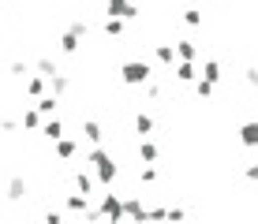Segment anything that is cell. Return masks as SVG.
Listing matches in <instances>:
<instances>
[{"mask_svg":"<svg viewBox=\"0 0 258 224\" xmlns=\"http://www.w3.org/2000/svg\"><path fill=\"white\" fill-rule=\"evenodd\" d=\"M97 213H101V217H109V220H120V217H123V198H120V194H105Z\"/></svg>","mask_w":258,"mask_h":224,"instance_id":"4","label":"cell"},{"mask_svg":"<svg viewBox=\"0 0 258 224\" xmlns=\"http://www.w3.org/2000/svg\"><path fill=\"white\" fill-rule=\"evenodd\" d=\"M79 41H83V38H79L75 30H64V38H60V49H64L68 56H75V52H79Z\"/></svg>","mask_w":258,"mask_h":224,"instance_id":"12","label":"cell"},{"mask_svg":"<svg viewBox=\"0 0 258 224\" xmlns=\"http://www.w3.org/2000/svg\"><path fill=\"white\" fill-rule=\"evenodd\" d=\"M247 179H251V183H258V161H251V168H247V172H243Z\"/></svg>","mask_w":258,"mask_h":224,"instance_id":"28","label":"cell"},{"mask_svg":"<svg viewBox=\"0 0 258 224\" xmlns=\"http://www.w3.org/2000/svg\"><path fill=\"white\" fill-rule=\"evenodd\" d=\"M123 217H131V220H146V205H142L139 198H123Z\"/></svg>","mask_w":258,"mask_h":224,"instance_id":"6","label":"cell"},{"mask_svg":"<svg viewBox=\"0 0 258 224\" xmlns=\"http://www.w3.org/2000/svg\"><path fill=\"white\" fill-rule=\"evenodd\" d=\"M75 191H83V194H90L94 191V179L86 176V172H75Z\"/></svg>","mask_w":258,"mask_h":224,"instance_id":"22","label":"cell"},{"mask_svg":"<svg viewBox=\"0 0 258 224\" xmlns=\"http://www.w3.org/2000/svg\"><path fill=\"white\" fill-rule=\"evenodd\" d=\"M135 131H139V134H150V131H154V120H150L146 112H139V116H135Z\"/></svg>","mask_w":258,"mask_h":224,"instance_id":"23","label":"cell"},{"mask_svg":"<svg viewBox=\"0 0 258 224\" xmlns=\"http://www.w3.org/2000/svg\"><path fill=\"white\" fill-rule=\"evenodd\" d=\"M195 94H199L202 101H206V97H213V83H210V79H195Z\"/></svg>","mask_w":258,"mask_h":224,"instance_id":"21","label":"cell"},{"mask_svg":"<svg viewBox=\"0 0 258 224\" xmlns=\"http://www.w3.org/2000/svg\"><path fill=\"white\" fill-rule=\"evenodd\" d=\"M176 56H180V60H195V56H199L195 41H176Z\"/></svg>","mask_w":258,"mask_h":224,"instance_id":"16","label":"cell"},{"mask_svg":"<svg viewBox=\"0 0 258 224\" xmlns=\"http://www.w3.org/2000/svg\"><path fill=\"white\" fill-rule=\"evenodd\" d=\"M239 142H243L247 150H258V120H247L243 127H239Z\"/></svg>","mask_w":258,"mask_h":224,"instance_id":"5","label":"cell"},{"mask_svg":"<svg viewBox=\"0 0 258 224\" xmlns=\"http://www.w3.org/2000/svg\"><path fill=\"white\" fill-rule=\"evenodd\" d=\"M150 75H154V67H150L146 60H127V64L120 67V79H123L127 86H146Z\"/></svg>","mask_w":258,"mask_h":224,"instance_id":"2","label":"cell"},{"mask_svg":"<svg viewBox=\"0 0 258 224\" xmlns=\"http://www.w3.org/2000/svg\"><path fill=\"white\" fill-rule=\"evenodd\" d=\"M247 83H251V86H258V67H251V71H247Z\"/></svg>","mask_w":258,"mask_h":224,"instance_id":"29","label":"cell"},{"mask_svg":"<svg viewBox=\"0 0 258 224\" xmlns=\"http://www.w3.org/2000/svg\"><path fill=\"white\" fill-rule=\"evenodd\" d=\"M45 83H49L45 75H30V79H26V94H30V97H41V94H45Z\"/></svg>","mask_w":258,"mask_h":224,"instance_id":"13","label":"cell"},{"mask_svg":"<svg viewBox=\"0 0 258 224\" xmlns=\"http://www.w3.org/2000/svg\"><path fill=\"white\" fill-rule=\"evenodd\" d=\"M23 127H26V131H38V127H41V112H38V109H26V112H23Z\"/></svg>","mask_w":258,"mask_h":224,"instance_id":"17","label":"cell"},{"mask_svg":"<svg viewBox=\"0 0 258 224\" xmlns=\"http://www.w3.org/2000/svg\"><path fill=\"white\" fill-rule=\"evenodd\" d=\"M75 142H71V138H56V157H64V161H71V157H75Z\"/></svg>","mask_w":258,"mask_h":224,"instance_id":"15","label":"cell"},{"mask_svg":"<svg viewBox=\"0 0 258 224\" xmlns=\"http://www.w3.org/2000/svg\"><path fill=\"white\" fill-rule=\"evenodd\" d=\"M105 15H116V19H139V4L135 0H105Z\"/></svg>","mask_w":258,"mask_h":224,"instance_id":"3","label":"cell"},{"mask_svg":"<svg viewBox=\"0 0 258 224\" xmlns=\"http://www.w3.org/2000/svg\"><path fill=\"white\" fill-rule=\"evenodd\" d=\"M41 134H45L49 142H56V138H64V123L56 120V116H49V123L41 127Z\"/></svg>","mask_w":258,"mask_h":224,"instance_id":"10","label":"cell"},{"mask_svg":"<svg viewBox=\"0 0 258 224\" xmlns=\"http://www.w3.org/2000/svg\"><path fill=\"white\" fill-rule=\"evenodd\" d=\"M105 34H109V38H120V34H123V19L109 15V19H105Z\"/></svg>","mask_w":258,"mask_h":224,"instance_id":"19","label":"cell"},{"mask_svg":"<svg viewBox=\"0 0 258 224\" xmlns=\"http://www.w3.org/2000/svg\"><path fill=\"white\" fill-rule=\"evenodd\" d=\"M254 94H258V86H254Z\"/></svg>","mask_w":258,"mask_h":224,"instance_id":"30","label":"cell"},{"mask_svg":"<svg viewBox=\"0 0 258 224\" xmlns=\"http://www.w3.org/2000/svg\"><path fill=\"white\" fill-rule=\"evenodd\" d=\"M83 138H86V142H90V146H97V142H101V138H105V131H101V123H97V120H86V123H83Z\"/></svg>","mask_w":258,"mask_h":224,"instance_id":"7","label":"cell"},{"mask_svg":"<svg viewBox=\"0 0 258 224\" xmlns=\"http://www.w3.org/2000/svg\"><path fill=\"white\" fill-rule=\"evenodd\" d=\"M176 79H180V83H195V79H199L195 60H180V64H176Z\"/></svg>","mask_w":258,"mask_h":224,"instance_id":"8","label":"cell"},{"mask_svg":"<svg viewBox=\"0 0 258 224\" xmlns=\"http://www.w3.org/2000/svg\"><path fill=\"white\" fill-rule=\"evenodd\" d=\"M49 86H52V94L60 97V94H68V86H71V83H68V75H60V71H56V75L49 79Z\"/></svg>","mask_w":258,"mask_h":224,"instance_id":"20","label":"cell"},{"mask_svg":"<svg viewBox=\"0 0 258 224\" xmlns=\"http://www.w3.org/2000/svg\"><path fill=\"white\" fill-rule=\"evenodd\" d=\"M202 79H210L213 86L221 83V64H217V60H206V64H202Z\"/></svg>","mask_w":258,"mask_h":224,"instance_id":"14","label":"cell"},{"mask_svg":"<svg viewBox=\"0 0 258 224\" xmlns=\"http://www.w3.org/2000/svg\"><path fill=\"white\" fill-rule=\"evenodd\" d=\"M139 157L146 161V165H154V161H157V146H154V142H139Z\"/></svg>","mask_w":258,"mask_h":224,"instance_id":"18","label":"cell"},{"mask_svg":"<svg viewBox=\"0 0 258 224\" xmlns=\"http://www.w3.org/2000/svg\"><path fill=\"white\" fill-rule=\"evenodd\" d=\"M26 194V183L23 179H12V183H8V198H23Z\"/></svg>","mask_w":258,"mask_h":224,"instance_id":"24","label":"cell"},{"mask_svg":"<svg viewBox=\"0 0 258 224\" xmlns=\"http://www.w3.org/2000/svg\"><path fill=\"white\" fill-rule=\"evenodd\" d=\"M183 23L187 26H202V12L199 8H187V12H183Z\"/></svg>","mask_w":258,"mask_h":224,"instance_id":"25","label":"cell"},{"mask_svg":"<svg viewBox=\"0 0 258 224\" xmlns=\"http://www.w3.org/2000/svg\"><path fill=\"white\" fill-rule=\"evenodd\" d=\"M56 64H52V60H38V75H45V79H52V75H56Z\"/></svg>","mask_w":258,"mask_h":224,"instance_id":"26","label":"cell"},{"mask_svg":"<svg viewBox=\"0 0 258 224\" xmlns=\"http://www.w3.org/2000/svg\"><path fill=\"white\" fill-rule=\"evenodd\" d=\"M56 105H60V101H56V94H49V97L41 94V97H38V105H34V109H38L41 116H56Z\"/></svg>","mask_w":258,"mask_h":224,"instance_id":"11","label":"cell"},{"mask_svg":"<svg viewBox=\"0 0 258 224\" xmlns=\"http://www.w3.org/2000/svg\"><path fill=\"white\" fill-rule=\"evenodd\" d=\"M154 56H157V64L172 67V64H176V45H157V49H154Z\"/></svg>","mask_w":258,"mask_h":224,"instance_id":"9","label":"cell"},{"mask_svg":"<svg viewBox=\"0 0 258 224\" xmlns=\"http://www.w3.org/2000/svg\"><path fill=\"white\" fill-rule=\"evenodd\" d=\"M86 161L97 168V183H101V187H112V179H116V161H112V154H105V150H101V142L86 154Z\"/></svg>","mask_w":258,"mask_h":224,"instance_id":"1","label":"cell"},{"mask_svg":"<svg viewBox=\"0 0 258 224\" xmlns=\"http://www.w3.org/2000/svg\"><path fill=\"white\" fill-rule=\"evenodd\" d=\"M139 176H142V183H154V179H157V165H146Z\"/></svg>","mask_w":258,"mask_h":224,"instance_id":"27","label":"cell"}]
</instances>
